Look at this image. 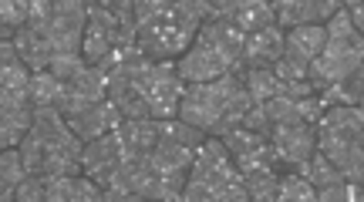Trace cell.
<instances>
[{"label": "cell", "mask_w": 364, "mask_h": 202, "mask_svg": "<svg viewBox=\"0 0 364 202\" xmlns=\"http://www.w3.org/2000/svg\"><path fill=\"white\" fill-rule=\"evenodd\" d=\"M243 44H247V31L233 17H213L199 27L189 51L176 58L179 78L186 85H199V81H216V78L230 75L240 68Z\"/></svg>", "instance_id": "1"}, {"label": "cell", "mask_w": 364, "mask_h": 202, "mask_svg": "<svg viewBox=\"0 0 364 202\" xmlns=\"http://www.w3.org/2000/svg\"><path fill=\"white\" fill-rule=\"evenodd\" d=\"M247 186H243V172L236 169L233 155L226 149L220 135H209L199 152L196 162L186 179V192L182 202H247Z\"/></svg>", "instance_id": "2"}, {"label": "cell", "mask_w": 364, "mask_h": 202, "mask_svg": "<svg viewBox=\"0 0 364 202\" xmlns=\"http://www.w3.org/2000/svg\"><path fill=\"white\" fill-rule=\"evenodd\" d=\"M317 149L348 179L364 172V108L361 105H327L317 122Z\"/></svg>", "instance_id": "3"}, {"label": "cell", "mask_w": 364, "mask_h": 202, "mask_svg": "<svg viewBox=\"0 0 364 202\" xmlns=\"http://www.w3.org/2000/svg\"><path fill=\"white\" fill-rule=\"evenodd\" d=\"M364 61V34L354 27L351 11L341 7L331 21H327V44L321 51V58L311 61V85L321 95L327 88H334L338 81L354 75Z\"/></svg>", "instance_id": "4"}, {"label": "cell", "mask_w": 364, "mask_h": 202, "mask_svg": "<svg viewBox=\"0 0 364 202\" xmlns=\"http://www.w3.org/2000/svg\"><path fill=\"white\" fill-rule=\"evenodd\" d=\"M243 85V75L240 71H230V75L216 78V81H199V85H186V95L179 101V118L189 122V125L203 128L213 135V128L220 125L226 105L233 98V91Z\"/></svg>", "instance_id": "5"}, {"label": "cell", "mask_w": 364, "mask_h": 202, "mask_svg": "<svg viewBox=\"0 0 364 202\" xmlns=\"http://www.w3.org/2000/svg\"><path fill=\"white\" fill-rule=\"evenodd\" d=\"M199 21H193L189 14H182L176 4H172L169 11L162 14V17H156V21H149V24L139 27V48L145 51V54H152L156 61H176V58H182L186 51H189V44L196 41V34H199Z\"/></svg>", "instance_id": "6"}, {"label": "cell", "mask_w": 364, "mask_h": 202, "mask_svg": "<svg viewBox=\"0 0 364 202\" xmlns=\"http://www.w3.org/2000/svg\"><path fill=\"white\" fill-rule=\"evenodd\" d=\"M132 41L112 7H88V27H85V48L81 54L88 64H102L115 48H129Z\"/></svg>", "instance_id": "7"}, {"label": "cell", "mask_w": 364, "mask_h": 202, "mask_svg": "<svg viewBox=\"0 0 364 202\" xmlns=\"http://www.w3.org/2000/svg\"><path fill=\"white\" fill-rule=\"evenodd\" d=\"M223 142H226V149H230V155H233V162L240 172L284 169L270 135H260V132H250L247 125H240V128H230V132L223 135Z\"/></svg>", "instance_id": "8"}, {"label": "cell", "mask_w": 364, "mask_h": 202, "mask_svg": "<svg viewBox=\"0 0 364 202\" xmlns=\"http://www.w3.org/2000/svg\"><path fill=\"white\" fill-rule=\"evenodd\" d=\"M145 98H149V112L152 118H176L179 115V101L186 95V81L179 78L176 61H156V68L149 71L142 81Z\"/></svg>", "instance_id": "9"}, {"label": "cell", "mask_w": 364, "mask_h": 202, "mask_svg": "<svg viewBox=\"0 0 364 202\" xmlns=\"http://www.w3.org/2000/svg\"><path fill=\"white\" fill-rule=\"evenodd\" d=\"M129 155H125V145H122V132H105V135H98V139L85 142V155H81V172L85 176H91L98 186H108L112 182V176H115L118 169H122V162H125Z\"/></svg>", "instance_id": "10"}, {"label": "cell", "mask_w": 364, "mask_h": 202, "mask_svg": "<svg viewBox=\"0 0 364 202\" xmlns=\"http://www.w3.org/2000/svg\"><path fill=\"white\" fill-rule=\"evenodd\" d=\"M34 101L31 91H11L0 88V145L4 149H17L24 135L34 128Z\"/></svg>", "instance_id": "11"}, {"label": "cell", "mask_w": 364, "mask_h": 202, "mask_svg": "<svg viewBox=\"0 0 364 202\" xmlns=\"http://www.w3.org/2000/svg\"><path fill=\"white\" fill-rule=\"evenodd\" d=\"M273 149L280 155L284 169H300V165L317 152V125L311 122H284L273 125Z\"/></svg>", "instance_id": "12"}, {"label": "cell", "mask_w": 364, "mask_h": 202, "mask_svg": "<svg viewBox=\"0 0 364 202\" xmlns=\"http://www.w3.org/2000/svg\"><path fill=\"white\" fill-rule=\"evenodd\" d=\"M122 122H125V115L118 112V105L112 98L91 101V105H85L81 112L68 115V125L75 128V135H78L81 142L98 139L105 132H115V128H122Z\"/></svg>", "instance_id": "13"}, {"label": "cell", "mask_w": 364, "mask_h": 202, "mask_svg": "<svg viewBox=\"0 0 364 202\" xmlns=\"http://www.w3.org/2000/svg\"><path fill=\"white\" fill-rule=\"evenodd\" d=\"M196 152H199L196 145L176 139V135H169L162 128V139H159L156 149L149 152L145 162L152 165V172H159V176H189V169L196 162Z\"/></svg>", "instance_id": "14"}, {"label": "cell", "mask_w": 364, "mask_h": 202, "mask_svg": "<svg viewBox=\"0 0 364 202\" xmlns=\"http://www.w3.org/2000/svg\"><path fill=\"white\" fill-rule=\"evenodd\" d=\"M344 4L341 0H273L277 24L280 27H300V24H327Z\"/></svg>", "instance_id": "15"}, {"label": "cell", "mask_w": 364, "mask_h": 202, "mask_svg": "<svg viewBox=\"0 0 364 202\" xmlns=\"http://www.w3.org/2000/svg\"><path fill=\"white\" fill-rule=\"evenodd\" d=\"M284 51H287V31L280 24L253 31V34H247L240 68H273L284 58Z\"/></svg>", "instance_id": "16"}, {"label": "cell", "mask_w": 364, "mask_h": 202, "mask_svg": "<svg viewBox=\"0 0 364 202\" xmlns=\"http://www.w3.org/2000/svg\"><path fill=\"white\" fill-rule=\"evenodd\" d=\"M118 132L129 159H149V152L162 139V118H125Z\"/></svg>", "instance_id": "17"}, {"label": "cell", "mask_w": 364, "mask_h": 202, "mask_svg": "<svg viewBox=\"0 0 364 202\" xmlns=\"http://www.w3.org/2000/svg\"><path fill=\"white\" fill-rule=\"evenodd\" d=\"M105 189L85 172L48 179V202H102Z\"/></svg>", "instance_id": "18"}, {"label": "cell", "mask_w": 364, "mask_h": 202, "mask_svg": "<svg viewBox=\"0 0 364 202\" xmlns=\"http://www.w3.org/2000/svg\"><path fill=\"white\" fill-rule=\"evenodd\" d=\"M11 41H14V48H17V54L31 64V71H44V68H51V61L58 58V51H54L51 38H48L44 31H38L34 24L21 27Z\"/></svg>", "instance_id": "19"}, {"label": "cell", "mask_w": 364, "mask_h": 202, "mask_svg": "<svg viewBox=\"0 0 364 202\" xmlns=\"http://www.w3.org/2000/svg\"><path fill=\"white\" fill-rule=\"evenodd\" d=\"M31 64L17 54L14 41H0V88H11V91H24L31 85Z\"/></svg>", "instance_id": "20"}, {"label": "cell", "mask_w": 364, "mask_h": 202, "mask_svg": "<svg viewBox=\"0 0 364 202\" xmlns=\"http://www.w3.org/2000/svg\"><path fill=\"white\" fill-rule=\"evenodd\" d=\"M324 44H327V24H300L287 31V51H294L304 61L321 58Z\"/></svg>", "instance_id": "21"}, {"label": "cell", "mask_w": 364, "mask_h": 202, "mask_svg": "<svg viewBox=\"0 0 364 202\" xmlns=\"http://www.w3.org/2000/svg\"><path fill=\"white\" fill-rule=\"evenodd\" d=\"M27 91H31L34 108H58V105H61V98H65V81L54 75L51 68H44V71H34V78H31Z\"/></svg>", "instance_id": "22"}, {"label": "cell", "mask_w": 364, "mask_h": 202, "mask_svg": "<svg viewBox=\"0 0 364 202\" xmlns=\"http://www.w3.org/2000/svg\"><path fill=\"white\" fill-rule=\"evenodd\" d=\"M236 71L243 75V81H247L250 95L257 98V105L284 95V78L277 75L273 68H236Z\"/></svg>", "instance_id": "23"}, {"label": "cell", "mask_w": 364, "mask_h": 202, "mask_svg": "<svg viewBox=\"0 0 364 202\" xmlns=\"http://www.w3.org/2000/svg\"><path fill=\"white\" fill-rule=\"evenodd\" d=\"M24 179H27V165L21 149H4V155H0V199L11 202Z\"/></svg>", "instance_id": "24"}, {"label": "cell", "mask_w": 364, "mask_h": 202, "mask_svg": "<svg viewBox=\"0 0 364 202\" xmlns=\"http://www.w3.org/2000/svg\"><path fill=\"white\" fill-rule=\"evenodd\" d=\"M277 202H317V186L300 169H287V172H280Z\"/></svg>", "instance_id": "25"}, {"label": "cell", "mask_w": 364, "mask_h": 202, "mask_svg": "<svg viewBox=\"0 0 364 202\" xmlns=\"http://www.w3.org/2000/svg\"><path fill=\"white\" fill-rule=\"evenodd\" d=\"M253 105H257V98L250 95L247 81H243V85H240V88L233 91V98H230V105H226V112H223L220 125L213 128V135H220V139H223V135H226L230 128H240V125H243V118L250 115V108H253Z\"/></svg>", "instance_id": "26"}, {"label": "cell", "mask_w": 364, "mask_h": 202, "mask_svg": "<svg viewBox=\"0 0 364 202\" xmlns=\"http://www.w3.org/2000/svg\"><path fill=\"white\" fill-rule=\"evenodd\" d=\"M243 186L253 202H273L280 189V169H253L243 172Z\"/></svg>", "instance_id": "27"}, {"label": "cell", "mask_w": 364, "mask_h": 202, "mask_svg": "<svg viewBox=\"0 0 364 202\" xmlns=\"http://www.w3.org/2000/svg\"><path fill=\"white\" fill-rule=\"evenodd\" d=\"M300 172L311 179L317 189H327V186H334V182H341V179H348V176H344V172L338 169V165L327 159V155H324L321 149H317V152L311 155V159H307V162L300 165Z\"/></svg>", "instance_id": "28"}, {"label": "cell", "mask_w": 364, "mask_h": 202, "mask_svg": "<svg viewBox=\"0 0 364 202\" xmlns=\"http://www.w3.org/2000/svg\"><path fill=\"white\" fill-rule=\"evenodd\" d=\"M27 24H31V0H0V34H4V41H11Z\"/></svg>", "instance_id": "29"}, {"label": "cell", "mask_w": 364, "mask_h": 202, "mask_svg": "<svg viewBox=\"0 0 364 202\" xmlns=\"http://www.w3.org/2000/svg\"><path fill=\"white\" fill-rule=\"evenodd\" d=\"M233 21L247 34H253V31H263V27H273L277 24V11H273V0H260V4H253V7H247V11L233 14Z\"/></svg>", "instance_id": "30"}, {"label": "cell", "mask_w": 364, "mask_h": 202, "mask_svg": "<svg viewBox=\"0 0 364 202\" xmlns=\"http://www.w3.org/2000/svg\"><path fill=\"white\" fill-rule=\"evenodd\" d=\"M186 179H189V176H159V172H156V182H152V192H149V199L179 202L182 192H186Z\"/></svg>", "instance_id": "31"}, {"label": "cell", "mask_w": 364, "mask_h": 202, "mask_svg": "<svg viewBox=\"0 0 364 202\" xmlns=\"http://www.w3.org/2000/svg\"><path fill=\"white\" fill-rule=\"evenodd\" d=\"M273 71L284 78V81H311V61L297 58L294 51H284V58L273 64Z\"/></svg>", "instance_id": "32"}, {"label": "cell", "mask_w": 364, "mask_h": 202, "mask_svg": "<svg viewBox=\"0 0 364 202\" xmlns=\"http://www.w3.org/2000/svg\"><path fill=\"white\" fill-rule=\"evenodd\" d=\"M14 199L17 202H48V179L27 172V179L17 186V192H14Z\"/></svg>", "instance_id": "33"}, {"label": "cell", "mask_w": 364, "mask_h": 202, "mask_svg": "<svg viewBox=\"0 0 364 202\" xmlns=\"http://www.w3.org/2000/svg\"><path fill=\"white\" fill-rule=\"evenodd\" d=\"M85 68H88V58H85V54H58V58L51 61V71L61 78V81L78 78Z\"/></svg>", "instance_id": "34"}, {"label": "cell", "mask_w": 364, "mask_h": 202, "mask_svg": "<svg viewBox=\"0 0 364 202\" xmlns=\"http://www.w3.org/2000/svg\"><path fill=\"white\" fill-rule=\"evenodd\" d=\"M172 4H176V0H135V17H139V27L149 24V21H156V17H162Z\"/></svg>", "instance_id": "35"}, {"label": "cell", "mask_w": 364, "mask_h": 202, "mask_svg": "<svg viewBox=\"0 0 364 202\" xmlns=\"http://www.w3.org/2000/svg\"><path fill=\"white\" fill-rule=\"evenodd\" d=\"M176 7H179L182 14H189L193 21H199V24H206V21H213V17H216L209 0H176Z\"/></svg>", "instance_id": "36"}, {"label": "cell", "mask_w": 364, "mask_h": 202, "mask_svg": "<svg viewBox=\"0 0 364 202\" xmlns=\"http://www.w3.org/2000/svg\"><path fill=\"white\" fill-rule=\"evenodd\" d=\"M253 4H260V0H230V17L240 11H247V7H253Z\"/></svg>", "instance_id": "37"}, {"label": "cell", "mask_w": 364, "mask_h": 202, "mask_svg": "<svg viewBox=\"0 0 364 202\" xmlns=\"http://www.w3.org/2000/svg\"><path fill=\"white\" fill-rule=\"evenodd\" d=\"M209 4H213L216 17H230V0H209Z\"/></svg>", "instance_id": "38"}, {"label": "cell", "mask_w": 364, "mask_h": 202, "mask_svg": "<svg viewBox=\"0 0 364 202\" xmlns=\"http://www.w3.org/2000/svg\"><path fill=\"white\" fill-rule=\"evenodd\" d=\"M85 4H88V7H112V11L118 7V0H85Z\"/></svg>", "instance_id": "39"}]
</instances>
